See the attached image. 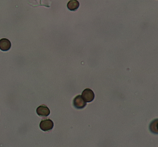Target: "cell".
<instances>
[{
  "mask_svg": "<svg viewBox=\"0 0 158 147\" xmlns=\"http://www.w3.org/2000/svg\"><path fill=\"white\" fill-rule=\"evenodd\" d=\"M36 113L40 117H47L50 114V111L47 106L42 105L37 108Z\"/></svg>",
  "mask_w": 158,
  "mask_h": 147,
  "instance_id": "277c9868",
  "label": "cell"
},
{
  "mask_svg": "<svg viewBox=\"0 0 158 147\" xmlns=\"http://www.w3.org/2000/svg\"><path fill=\"white\" fill-rule=\"evenodd\" d=\"M156 130H157V131H158V122H157V124H156Z\"/></svg>",
  "mask_w": 158,
  "mask_h": 147,
  "instance_id": "ba28073f",
  "label": "cell"
},
{
  "mask_svg": "<svg viewBox=\"0 0 158 147\" xmlns=\"http://www.w3.org/2000/svg\"><path fill=\"white\" fill-rule=\"evenodd\" d=\"M54 127V124L50 119H46L41 121L40 124V127L42 130L44 131H48L53 129Z\"/></svg>",
  "mask_w": 158,
  "mask_h": 147,
  "instance_id": "7a4b0ae2",
  "label": "cell"
},
{
  "mask_svg": "<svg viewBox=\"0 0 158 147\" xmlns=\"http://www.w3.org/2000/svg\"><path fill=\"white\" fill-rule=\"evenodd\" d=\"M158 121V119H156L155 120H153L150 123L149 125V130L153 134H156L158 135V131L156 130V124Z\"/></svg>",
  "mask_w": 158,
  "mask_h": 147,
  "instance_id": "52a82bcc",
  "label": "cell"
},
{
  "mask_svg": "<svg viewBox=\"0 0 158 147\" xmlns=\"http://www.w3.org/2000/svg\"><path fill=\"white\" fill-rule=\"evenodd\" d=\"M82 97L86 102H92L94 98V94L90 89H86L83 91Z\"/></svg>",
  "mask_w": 158,
  "mask_h": 147,
  "instance_id": "3957f363",
  "label": "cell"
},
{
  "mask_svg": "<svg viewBox=\"0 0 158 147\" xmlns=\"http://www.w3.org/2000/svg\"><path fill=\"white\" fill-rule=\"evenodd\" d=\"M80 3L77 0H70L67 4V7L70 11H74L79 8Z\"/></svg>",
  "mask_w": 158,
  "mask_h": 147,
  "instance_id": "8992f818",
  "label": "cell"
},
{
  "mask_svg": "<svg viewBox=\"0 0 158 147\" xmlns=\"http://www.w3.org/2000/svg\"><path fill=\"white\" fill-rule=\"evenodd\" d=\"M73 104L75 108L77 109H81L86 106V101L83 99L81 95H77L74 99Z\"/></svg>",
  "mask_w": 158,
  "mask_h": 147,
  "instance_id": "6da1fadb",
  "label": "cell"
},
{
  "mask_svg": "<svg viewBox=\"0 0 158 147\" xmlns=\"http://www.w3.org/2000/svg\"><path fill=\"white\" fill-rule=\"evenodd\" d=\"M11 47V42L7 39H2L0 40V50L3 51L9 50Z\"/></svg>",
  "mask_w": 158,
  "mask_h": 147,
  "instance_id": "5b68a950",
  "label": "cell"
}]
</instances>
